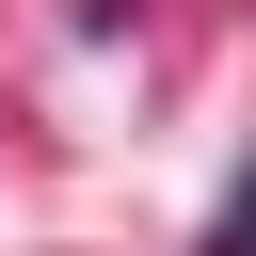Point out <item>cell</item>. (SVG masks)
Wrapping results in <instances>:
<instances>
[{"mask_svg":"<svg viewBox=\"0 0 256 256\" xmlns=\"http://www.w3.org/2000/svg\"><path fill=\"white\" fill-rule=\"evenodd\" d=\"M224 256H256V176H240V192H224Z\"/></svg>","mask_w":256,"mask_h":256,"instance_id":"1","label":"cell"}]
</instances>
